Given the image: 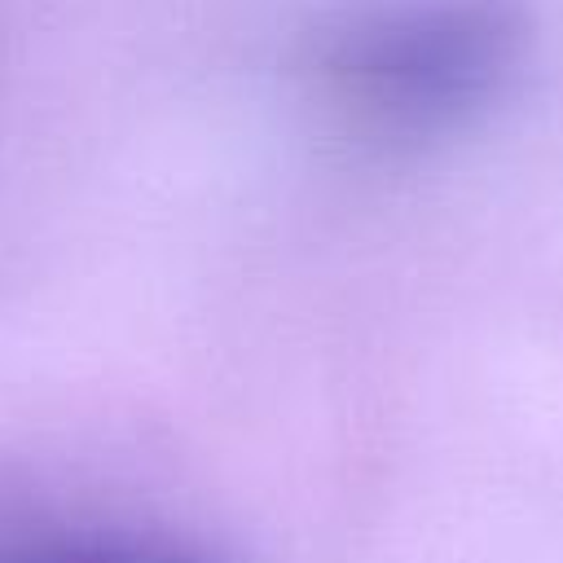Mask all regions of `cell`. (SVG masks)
<instances>
[{"label":"cell","mask_w":563,"mask_h":563,"mask_svg":"<svg viewBox=\"0 0 563 563\" xmlns=\"http://www.w3.org/2000/svg\"><path fill=\"white\" fill-rule=\"evenodd\" d=\"M528 48L519 0H374L325 26L317 84L361 132L427 141L488 110Z\"/></svg>","instance_id":"6da1fadb"},{"label":"cell","mask_w":563,"mask_h":563,"mask_svg":"<svg viewBox=\"0 0 563 563\" xmlns=\"http://www.w3.org/2000/svg\"><path fill=\"white\" fill-rule=\"evenodd\" d=\"M0 563H207L189 550L141 537H44L26 545H0Z\"/></svg>","instance_id":"7a4b0ae2"}]
</instances>
